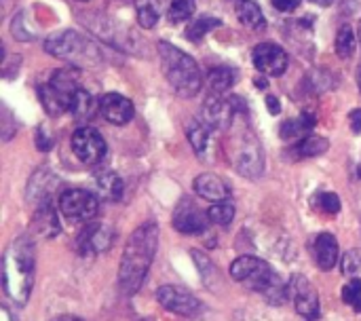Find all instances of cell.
<instances>
[{"mask_svg":"<svg viewBox=\"0 0 361 321\" xmlns=\"http://www.w3.org/2000/svg\"><path fill=\"white\" fill-rule=\"evenodd\" d=\"M140 321H154V320H140Z\"/></svg>","mask_w":361,"mask_h":321,"instance_id":"obj_46","label":"cell"},{"mask_svg":"<svg viewBox=\"0 0 361 321\" xmlns=\"http://www.w3.org/2000/svg\"><path fill=\"white\" fill-rule=\"evenodd\" d=\"M32 235L40 239H53L59 235V220L51 201L36 205L34 216H32Z\"/></svg>","mask_w":361,"mask_h":321,"instance_id":"obj_19","label":"cell"},{"mask_svg":"<svg viewBox=\"0 0 361 321\" xmlns=\"http://www.w3.org/2000/svg\"><path fill=\"white\" fill-rule=\"evenodd\" d=\"M349 123H351L353 133H361V108H355L349 112Z\"/></svg>","mask_w":361,"mask_h":321,"instance_id":"obj_39","label":"cell"},{"mask_svg":"<svg viewBox=\"0 0 361 321\" xmlns=\"http://www.w3.org/2000/svg\"><path fill=\"white\" fill-rule=\"evenodd\" d=\"M330 148V142L326 138H319V135H307L302 138L300 142H296L294 150H296V157L298 159H313V157H322L326 150Z\"/></svg>","mask_w":361,"mask_h":321,"instance_id":"obj_25","label":"cell"},{"mask_svg":"<svg viewBox=\"0 0 361 321\" xmlns=\"http://www.w3.org/2000/svg\"><path fill=\"white\" fill-rule=\"evenodd\" d=\"M343 301L355 309V313H361V279H351L345 288H343Z\"/></svg>","mask_w":361,"mask_h":321,"instance_id":"obj_34","label":"cell"},{"mask_svg":"<svg viewBox=\"0 0 361 321\" xmlns=\"http://www.w3.org/2000/svg\"><path fill=\"white\" fill-rule=\"evenodd\" d=\"M192 13H195V0H171L167 19L171 23H184L186 19L192 17Z\"/></svg>","mask_w":361,"mask_h":321,"instance_id":"obj_30","label":"cell"},{"mask_svg":"<svg viewBox=\"0 0 361 321\" xmlns=\"http://www.w3.org/2000/svg\"><path fill=\"white\" fill-rule=\"evenodd\" d=\"M34 142H36L38 150H42V152H47V150H51V148H53V138L44 131V127H38V129H36V138H34Z\"/></svg>","mask_w":361,"mask_h":321,"instance_id":"obj_37","label":"cell"},{"mask_svg":"<svg viewBox=\"0 0 361 321\" xmlns=\"http://www.w3.org/2000/svg\"><path fill=\"white\" fill-rule=\"evenodd\" d=\"M357 40H360V44H361V19H360V23H357Z\"/></svg>","mask_w":361,"mask_h":321,"instance_id":"obj_44","label":"cell"},{"mask_svg":"<svg viewBox=\"0 0 361 321\" xmlns=\"http://www.w3.org/2000/svg\"><path fill=\"white\" fill-rule=\"evenodd\" d=\"M288 292L294 301V307L300 317L315 321L319 317V296L313 284L305 275H294L288 284Z\"/></svg>","mask_w":361,"mask_h":321,"instance_id":"obj_12","label":"cell"},{"mask_svg":"<svg viewBox=\"0 0 361 321\" xmlns=\"http://www.w3.org/2000/svg\"><path fill=\"white\" fill-rule=\"evenodd\" d=\"M228 157L235 171L247 180H256L264 171V152L260 140L250 129H239L228 142Z\"/></svg>","mask_w":361,"mask_h":321,"instance_id":"obj_6","label":"cell"},{"mask_svg":"<svg viewBox=\"0 0 361 321\" xmlns=\"http://www.w3.org/2000/svg\"><path fill=\"white\" fill-rule=\"evenodd\" d=\"M157 21H159V8H157V4L152 0H148V2L140 0V6H137V23H140V28L150 30V28L157 25Z\"/></svg>","mask_w":361,"mask_h":321,"instance_id":"obj_32","label":"cell"},{"mask_svg":"<svg viewBox=\"0 0 361 321\" xmlns=\"http://www.w3.org/2000/svg\"><path fill=\"white\" fill-rule=\"evenodd\" d=\"M300 2H302V0H271V4H273L277 11H281V13H290V11H294V8H298Z\"/></svg>","mask_w":361,"mask_h":321,"instance_id":"obj_38","label":"cell"},{"mask_svg":"<svg viewBox=\"0 0 361 321\" xmlns=\"http://www.w3.org/2000/svg\"><path fill=\"white\" fill-rule=\"evenodd\" d=\"M264 102H267V108H269V112H271V114H275V116H277V114L281 112V104H279L277 95H271V93H269Z\"/></svg>","mask_w":361,"mask_h":321,"instance_id":"obj_40","label":"cell"},{"mask_svg":"<svg viewBox=\"0 0 361 321\" xmlns=\"http://www.w3.org/2000/svg\"><path fill=\"white\" fill-rule=\"evenodd\" d=\"M59 210L70 222H89L97 216L99 212V201L95 195L80 190V188H70L61 193L59 197Z\"/></svg>","mask_w":361,"mask_h":321,"instance_id":"obj_8","label":"cell"},{"mask_svg":"<svg viewBox=\"0 0 361 321\" xmlns=\"http://www.w3.org/2000/svg\"><path fill=\"white\" fill-rule=\"evenodd\" d=\"M78 89L80 87L76 83V74L70 68H61V70H55L49 76V80L38 87V93H40V102L44 110L51 116H59L63 112H70Z\"/></svg>","mask_w":361,"mask_h":321,"instance_id":"obj_7","label":"cell"},{"mask_svg":"<svg viewBox=\"0 0 361 321\" xmlns=\"http://www.w3.org/2000/svg\"><path fill=\"white\" fill-rule=\"evenodd\" d=\"M214 127L207 125L203 119L201 121H190L186 125V138L195 150V155L201 159V161H209L212 159V150H214Z\"/></svg>","mask_w":361,"mask_h":321,"instance_id":"obj_18","label":"cell"},{"mask_svg":"<svg viewBox=\"0 0 361 321\" xmlns=\"http://www.w3.org/2000/svg\"><path fill=\"white\" fill-rule=\"evenodd\" d=\"M114 241V231L106 224H89L80 231L76 237V252L85 258L97 256L106 250H110Z\"/></svg>","mask_w":361,"mask_h":321,"instance_id":"obj_15","label":"cell"},{"mask_svg":"<svg viewBox=\"0 0 361 321\" xmlns=\"http://www.w3.org/2000/svg\"><path fill=\"white\" fill-rule=\"evenodd\" d=\"M99 112L112 125H127L133 119L135 108L129 97L121 93H106L99 97Z\"/></svg>","mask_w":361,"mask_h":321,"instance_id":"obj_16","label":"cell"},{"mask_svg":"<svg viewBox=\"0 0 361 321\" xmlns=\"http://www.w3.org/2000/svg\"><path fill=\"white\" fill-rule=\"evenodd\" d=\"M195 193L207 201H214V203H220V201H226L228 195H231V188L228 184L216 176V174H201L195 178Z\"/></svg>","mask_w":361,"mask_h":321,"instance_id":"obj_21","label":"cell"},{"mask_svg":"<svg viewBox=\"0 0 361 321\" xmlns=\"http://www.w3.org/2000/svg\"><path fill=\"white\" fill-rule=\"evenodd\" d=\"M231 275H233V279L241 281L250 290L262 294L267 298V303H271V305H281L290 296L288 286L283 284L279 273L271 265H267L264 260H260L256 256L237 258L231 265Z\"/></svg>","mask_w":361,"mask_h":321,"instance_id":"obj_3","label":"cell"},{"mask_svg":"<svg viewBox=\"0 0 361 321\" xmlns=\"http://www.w3.org/2000/svg\"><path fill=\"white\" fill-rule=\"evenodd\" d=\"M157 248H159L157 222H144L127 239L121 269H118V288L125 296H133L142 288L150 271V265L157 256Z\"/></svg>","mask_w":361,"mask_h":321,"instance_id":"obj_1","label":"cell"},{"mask_svg":"<svg viewBox=\"0 0 361 321\" xmlns=\"http://www.w3.org/2000/svg\"><path fill=\"white\" fill-rule=\"evenodd\" d=\"M44 51L57 59H66L76 66H97L102 61V51L95 42L78 34L76 30L55 32L44 40Z\"/></svg>","mask_w":361,"mask_h":321,"instance_id":"obj_5","label":"cell"},{"mask_svg":"<svg viewBox=\"0 0 361 321\" xmlns=\"http://www.w3.org/2000/svg\"><path fill=\"white\" fill-rule=\"evenodd\" d=\"M315 205H317L319 210H324L326 214H330V216L338 214L341 207H343L341 197H338L336 193H319L317 199H315Z\"/></svg>","mask_w":361,"mask_h":321,"instance_id":"obj_35","label":"cell"},{"mask_svg":"<svg viewBox=\"0 0 361 321\" xmlns=\"http://www.w3.org/2000/svg\"><path fill=\"white\" fill-rule=\"evenodd\" d=\"M315 123H317V119L313 116V112H300V116L288 119L281 125L279 135L286 142H300L302 138H307L311 133V129L315 127Z\"/></svg>","mask_w":361,"mask_h":321,"instance_id":"obj_23","label":"cell"},{"mask_svg":"<svg viewBox=\"0 0 361 321\" xmlns=\"http://www.w3.org/2000/svg\"><path fill=\"white\" fill-rule=\"evenodd\" d=\"M59 188V178L51 174L49 169H36L27 182V203L30 205H42L51 201V195Z\"/></svg>","mask_w":361,"mask_h":321,"instance_id":"obj_17","label":"cell"},{"mask_svg":"<svg viewBox=\"0 0 361 321\" xmlns=\"http://www.w3.org/2000/svg\"><path fill=\"white\" fill-rule=\"evenodd\" d=\"M237 17L239 21L247 28V30H264L267 28V19L260 11V6L252 0H237Z\"/></svg>","mask_w":361,"mask_h":321,"instance_id":"obj_24","label":"cell"},{"mask_svg":"<svg viewBox=\"0 0 361 321\" xmlns=\"http://www.w3.org/2000/svg\"><path fill=\"white\" fill-rule=\"evenodd\" d=\"M34 273H36L34 243L27 235H21L11 241L2 262V286L13 303L17 305L27 303L34 286Z\"/></svg>","mask_w":361,"mask_h":321,"instance_id":"obj_2","label":"cell"},{"mask_svg":"<svg viewBox=\"0 0 361 321\" xmlns=\"http://www.w3.org/2000/svg\"><path fill=\"white\" fill-rule=\"evenodd\" d=\"M0 313H2V321H13V320H11V315H8V311H6L4 307L0 309Z\"/></svg>","mask_w":361,"mask_h":321,"instance_id":"obj_43","label":"cell"},{"mask_svg":"<svg viewBox=\"0 0 361 321\" xmlns=\"http://www.w3.org/2000/svg\"><path fill=\"white\" fill-rule=\"evenodd\" d=\"M72 152L82 165H97L106 157V140L91 127H78L70 140Z\"/></svg>","mask_w":361,"mask_h":321,"instance_id":"obj_9","label":"cell"},{"mask_svg":"<svg viewBox=\"0 0 361 321\" xmlns=\"http://www.w3.org/2000/svg\"><path fill=\"white\" fill-rule=\"evenodd\" d=\"M355 44H357L355 42V30L349 23L341 25V30L336 34V53H338V57L351 59L353 53H355Z\"/></svg>","mask_w":361,"mask_h":321,"instance_id":"obj_28","label":"cell"},{"mask_svg":"<svg viewBox=\"0 0 361 321\" xmlns=\"http://www.w3.org/2000/svg\"><path fill=\"white\" fill-rule=\"evenodd\" d=\"M214 28H220V19H216V17H201V19H197L190 28H186V38L192 40V42H199V40H203V36H207Z\"/></svg>","mask_w":361,"mask_h":321,"instance_id":"obj_29","label":"cell"},{"mask_svg":"<svg viewBox=\"0 0 361 321\" xmlns=\"http://www.w3.org/2000/svg\"><path fill=\"white\" fill-rule=\"evenodd\" d=\"M95 108H99V102L93 99V95L87 91V89H78L76 95H74V102H72V108L70 112L74 114V119L78 121H89L95 112Z\"/></svg>","mask_w":361,"mask_h":321,"instance_id":"obj_26","label":"cell"},{"mask_svg":"<svg viewBox=\"0 0 361 321\" xmlns=\"http://www.w3.org/2000/svg\"><path fill=\"white\" fill-rule=\"evenodd\" d=\"M235 70L226 68V66H220V68H212L209 74H207V85L212 89V93H226L233 85H235Z\"/></svg>","mask_w":361,"mask_h":321,"instance_id":"obj_27","label":"cell"},{"mask_svg":"<svg viewBox=\"0 0 361 321\" xmlns=\"http://www.w3.org/2000/svg\"><path fill=\"white\" fill-rule=\"evenodd\" d=\"M207 216L212 220V224H218V226H226L233 222L235 218V207L226 201H220V203H214L209 210H207Z\"/></svg>","mask_w":361,"mask_h":321,"instance_id":"obj_31","label":"cell"},{"mask_svg":"<svg viewBox=\"0 0 361 321\" xmlns=\"http://www.w3.org/2000/svg\"><path fill=\"white\" fill-rule=\"evenodd\" d=\"M203 121L214 129H231L237 116V108L233 97H224L222 93H212L203 102Z\"/></svg>","mask_w":361,"mask_h":321,"instance_id":"obj_13","label":"cell"},{"mask_svg":"<svg viewBox=\"0 0 361 321\" xmlns=\"http://www.w3.org/2000/svg\"><path fill=\"white\" fill-rule=\"evenodd\" d=\"M311 2H315V4H319V6H330L334 0H311Z\"/></svg>","mask_w":361,"mask_h":321,"instance_id":"obj_42","label":"cell"},{"mask_svg":"<svg viewBox=\"0 0 361 321\" xmlns=\"http://www.w3.org/2000/svg\"><path fill=\"white\" fill-rule=\"evenodd\" d=\"M252 61H254L256 70L267 76H281L290 63L283 47H279L275 42H260L252 53Z\"/></svg>","mask_w":361,"mask_h":321,"instance_id":"obj_14","label":"cell"},{"mask_svg":"<svg viewBox=\"0 0 361 321\" xmlns=\"http://www.w3.org/2000/svg\"><path fill=\"white\" fill-rule=\"evenodd\" d=\"M53 321H82V320H78V317H74V315H59L57 320H53Z\"/></svg>","mask_w":361,"mask_h":321,"instance_id":"obj_41","label":"cell"},{"mask_svg":"<svg viewBox=\"0 0 361 321\" xmlns=\"http://www.w3.org/2000/svg\"><path fill=\"white\" fill-rule=\"evenodd\" d=\"M93 182H95L97 195H99L104 201H121L123 188H125V186H123V178H121L116 171H112V169H102V171L95 174Z\"/></svg>","mask_w":361,"mask_h":321,"instance_id":"obj_22","label":"cell"},{"mask_svg":"<svg viewBox=\"0 0 361 321\" xmlns=\"http://www.w3.org/2000/svg\"><path fill=\"white\" fill-rule=\"evenodd\" d=\"M357 85H360V91H361V66H360V72H357Z\"/></svg>","mask_w":361,"mask_h":321,"instance_id":"obj_45","label":"cell"},{"mask_svg":"<svg viewBox=\"0 0 361 321\" xmlns=\"http://www.w3.org/2000/svg\"><path fill=\"white\" fill-rule=\"evenodd\" d=\"M159 57H161V68L165 74V80L173 87V91L180 97H192L201 91L203 76L197 66V61L178 49L176 44L161 40L159 42Z\"/></svg>","mask_w":361,"mask_h":321,"instance_id":"obj_4","label":"cell"},{"mask_svg":"<svg viewBox=\"0 0 361 321\" xmlns=\"http://www.w3.org/2000/svg\"><path fill=\"white\" fill-rule=\"evenodd\" d=\"M157 303L176 313V315H182V317H199V313L203 311L199 298L186 290V288H180V286H163L157 290Z\"/></svg>","mask_w":361,"mask_h":321,"instance_id":"obj_10","label":"cell"},{"mask_svg":"<svg viewBox=\"0 0 361 321\" xmlns=\"http://www.w3.org/2000/svg\"><path fill=\"white\" fill-rule=\"evenodd\" d=\"M171 222H173V229L182 235H203L212 224L207 212L199 210V205L190 197L180 199V203L173 210Z\"/></svg>","mask_w":361,"mask_h":321,"instance_id":"obj_11","label":"cell"},{"mask_svg":"<svg viewBox=\"0 0 361 321\" xmlns=\"http://www.w3.org/2000/svg\"><path fill=\"white\" fill-rule=\"evenodd\" d=\"M328 76H330L328 70H311L307 74V85L311 87L313 93H324V91L332 89V85H334V80Z\"/></svg>","mask_w":361,"mask_h":321,"instance_id":"obj_33","label":"cell"},{"mask_svg":"<svg viewBox=\"0 0 361 321\" xmlns=\"http://www.w3.org/2000/svg\"><path fill=\"white\" fill-rule=\"evenodd\" d=\"M341 269H343V275H347V277H351V279H355V277H357V279H361V254L360 252H349V254H345Z\"/></svg>","mask_w":361,"mask_h":321,"instance_id":"obj_36","label":"cell"},{"mask_svg":"<svg viewBox=\"0 0 361 321\" xmlns=\"http://www.w3.org/2000/svg\"><path fill=\"white\" fill-rule=\"evenodd\" d=\"M338 241L330 233H322L313 241V256L322 271H332L338 265Z\"/></svg>","mask_w":361,"mask_h":321,"instance_id":"obj_20","label":"cell"}]
</instances>
